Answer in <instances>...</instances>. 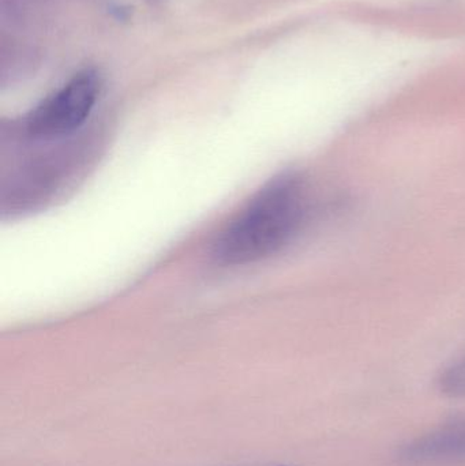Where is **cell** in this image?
Returning a JSON list of instances; mask_svg holds the SVG:
<instances>
[{
  "label": "cell",
  "instance_id": "obj_1",
  "mask_svg": "<svg viewBox=\"0 0 465 466\" xmlns=\"http://www.w3.org/2000/svg\"><path fill=\"white\" fill-rule=\"evenodd\" d=\"M306 193L302 179L281 175L265 186L224 229L216 257L226 265L256 262L283 247L302 224Z\"/></svg>",
  "mask_w": 465,
  "mask_h": 466
},
{
  "label": "cell",
  "instance_id": "obj_2",
  "mask_svg": "<svg viewBox=\"0 0 465 466\" xmlns=\"http://www.w3.org/2000/svg\"><path fill=\"white\" fill-rule=\"evenodd\" d=\"M100 78L92 70L76 74L66 86L38 106L26 127L35 138L66 136L84 125L97 101Z\"/></svg>",
  "mask_w": 465,
  "mask_h": 466
},
{
  "label": "cell",
  "instance_id": "obj_3",
  "mask_svg": "<svg viewBox=\"0 0 465 466\" xmlns=\"http://www.w3.org/2000/svg\"><path fill=\"white\" fill-rule=\"evenodd\" d=\"M399 460L409 466L465 464V415L448 419L407 442L399 451Z\"/></svg>",
  "mask_w": 465,
  "mask_h": 466
},
{
  "label": "cell",
  "instance_id": "obj_4",
  "mask_svg": "<svg viewBox=\"0 0 465 466\" xmlns=\"http://www.w3.org/2000/svg\"><path fill=\"white\" fill-rule=\"evenodd\" d=\"M439 388L444 396L450 399H465V356L440 375Z\"/></svg>",
  "mask_w": 465,
  "mask_h": 466
}]
</instances>
